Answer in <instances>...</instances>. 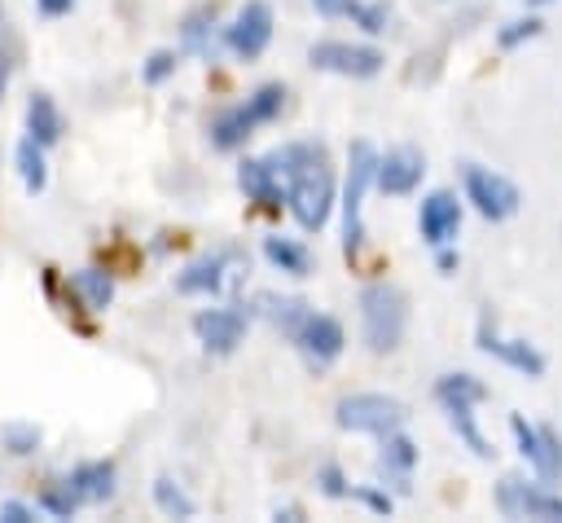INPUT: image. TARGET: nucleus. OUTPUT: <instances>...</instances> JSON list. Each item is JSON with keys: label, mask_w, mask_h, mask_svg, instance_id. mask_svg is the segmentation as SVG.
Here are the masks:
<instances>
[{"label": "nucleus", "mask_w": 562, "mask_h": 523, "mask_svg": "<svg viewBox=\"0 0 562 523\" xmlns=\"http://www.w3.org/2000/svg\"><path fill=\"white\" fill-rule=\"evenodd\" d=\"M70 294L88 312H105L114 303V272L110 268H79V272H70Z\"/></svg>", "instance_id": "21"}, {"label": "nucleus", "mask_w": 562, "mask_h": 523, "mask_svg": "<svg viewBox=\"0 0 562 523\" xmlns=\"http://www.w3.org/2000/svg\"><path fill=\"white\" fill-rule=\"evenodd\" d=\"M237 185H241L246 202H255L263 215H281L285 189H281V171L272 167V158H241L237 163Z\"/></svg>", "instance_id": "16"}, {"label": "nucleus", "mask_w": 562, "mask_h": 523, "mask_svg": "<svg viewBox=\"0 0 562 523\" xmlns=\"http://www.w3.org/2000/svg\"><path fill=\"white\" fill-rule=\"evenodd\" d=\"M461 185H465V202L483 220H492V224L509 220L518 211V202H522V193H518V185L509 176H501L492 167H479V163H465L461 167Z\"/></svg>", "instance_id": "6"}, {"label": "nucleus", "mask_w": 562, "mask_h": 523, "mask_svg": "<svg viewBox=\"0 0 562 523\" xmlns=\"http://www.w3.org/2000/svg\"><path fill=\"white\" fill-rule=\"evenodd\" d=\"M351 501H360L364 510H373V514H391L395 510V497L386 492V483H360V488H351Z\"/></svg>", "instance_id": "33"}, {"label": "nucleus", "mask_w": 562, "mask_h": 523, "mask_svg": "<svg viewBox=\"0 0 562 523\" xmlns=\"http://www.w3.org/2000/svg\"><path fill=\"white\" fill-rule=\"evenodd\" d=\"M255 312H259L277 334L294 338L299 325H303V316H307L312 308H307V299H299V294H272V290H263V294H255Z\"/></svg>", "instance_id": "19"}, {"label": "nucleus", "mask_w": 562, "mask_h": 523, "mask_svg": "<svg viewBox=\"0 0 562 523\" xmlns=\"http://www.w3.org/2000/svg\"><path fill=\"white\" fill-rule=\"evenodd\" d=\"M220 40H224V48H228L233 57L255 62V57L272 44V4H268V0H246V4L237 9V18L220 31Z\"/></svg>", "instance_id": "9"}, {"label": "nucleus", "mask_w": 562, "mask_h": 523, "mask_svg": "<svg viewBox=\"0 0 562 523\" xmlns=\"http://www.w3.org/2000/svg\"><path fill=\"white\" fill-rule=\"evenodd\" d=\"M540 26H544V22H540L536 13H527V18H514V22H505V26L496 31V44L509 53V48H518V44L536 40V35H540Z\"/></svg>", "instance_id": "32"}, {"label": "nucleus", "mask_w": 562, "mask_h": 523, "mask_svg": "<svg viewBox=\"0 0 562 523\" xmlns=\"http://www.w3.org/2000/svg\"><path fill=\"white\" fill-rule=\"evenodd\" d=\"M277 519H285V523H303V510H299V505H277Z\"/></svg>", "instance_id": "40"}, {"label": "nucleus", "mask_w": 562, "mask_h": 523, "mask_svg": "<svg viewBox=\"0 0 562 523\" xmlns=\"http://www.w3.org/2000/svg\"><path fill=\"white\" fill-rule=\"evenodd\" d=\"M70 488H75L83 501H110V497H114V461H110V457L79 461V466L70 470Z\"/></svg>", "instance_id": "23"}, {"label": "nucleus", "mask_w": 562, "mask_h": 523, "mask_svg": "<svg viewBox=\"0 0 562 523\" xmlns=\"http://www.w3.org/2000/svg\"><path fill=\"white\" fill-rule=\"evenodd\" d=\"M312 9H316L321 18H342V13H347V0H312Z\"/></svg>", "instance_id": "38"}, {"label": "nucleus", "mask_w": 562, "mask_h": 523, "mask_svg": "<svg viewBox=\"0 0 562 523\" xmlns=\"http://www.w3.org/2000/svg\"><path fill=\"white\" fill-rule=\"evenodd\" d=\"M281 110H285V84H259L246 101H237V105H228L211 119V127H206L211 149H220V154L241 149L255 136V127L281 119Z\"/></svg>", "instance_id": "2"}, {"label": "nucleus", "mask_w": 562, "mask_h": 523, "mask_svg": "<svg viewBox=\"0 0 562 523\" xmlns=\"http://www.w3.org/2000/svg\"><path fill=\"white\" fill-rule=\"evenodd\" d=\"M373 171H378V149L369 141H351L347 149V180H342V255L356 259L360 246H364V220H360V207H364V193L373 185Z\"/></svg>", "instance_id": "4"}, {"label": "nucleus", "mask_w": 562, "mask_h": 523, "mask_svg": "<svg viewBox=\"0 0 562 523\" xmlns=\"http://www.w3.org/2000/svg\"><path fill=\"white\" fill-rule=\"evenodd\" d=\"M40 444H44V431H40L35 422H4V426H0V448L13 453V457L40 453Z\"/></svg>", "instance_id": "29"}, {"label": "nucleus", "mask_w": 562, "mask_h": 523, "mask_svg": "<svg viewBox=\"0 0 562 523\" xmlns=\"http://www.w3.org/2000/svg\"><path fill=\"white\" fill-rule=\"evenodd\" d=\"M40 4V13L44 18H61V13H70L75 9V0H35Z\"/></svg>", "instance_id": "39"}, {"label": "nucleus", "mask_w": 562, "mask_h": 523, "mask_svg": "<svg viewBox=\"0 0 562 523\" xmlns=\"http://www.w3.org/2000/svg\"><path fill=\"white\" fill-rule=\"evenodd\" d=\"M246 325H250V312L241 308H202L193 316V334L211 356H233L246 338Z\"/></svg>", "instance_id": "13"}, {"label": "nucleus", "mask_w": 562, "mask_h": 523, "mask_svg": "<svg viewBox=\"0 0 562 523\" xmlns=\"http://www.w3.org/2000/svg\"><path fill=\"white\" fill-rule=\"evenodd\" d=\"M4 88H9V62L0 57V97H4Z\"/></svg>", "instance_id": "41"}, {"label": "nucleus", "mask_w": 562, "mask_h": 523, "mask_svg": "<svg viewBox=\"0 0 562 523\" xmlns=\"http://www.w3.org/2000/svg\"><path fill=\"white\" fill-rule=\"evenodd\" d=\"M408 330V294L395 286V281H369L360 290V334H364V347L386 356L400 347Z\"/></svg>", "instance_id": "3"}, {"label": "nucleus", "mask_w": 562, "mask_h": 523, "mask_svg": "<svg viewBox=\"0 0 562 523\" xmlns=\"http://www.w3.org/2000/svg\"><path fill=\"white\" fill-rule=\"evenodd\" d=\"M154 505H158L167 519H193V514H198L193 497H189L171 475H158V479H154Z\"/></svg>", "instance_id": "28"}, {"label": "nucleus", "mask_w": 562, "mask_h": 523, "mask_svg": "<svg viewBox=\"0 0 562 523\" xmlns=\"http://www.w3.org/2000/svg\"><path fill=\"white\" fill-rule=\"evenodd\" d=\"M408 418L404 400L386 396V391H356V396H342L334 404V422L342 431H356V435H386V431H400Z\"/></svg>", "instance_id": "5"}, {"label": "nucleus", "mask_w": 562, "mask_h": 523, "mask_svg": "<svg viewBox=\"0 0 562 523\" xmlns=\"http://www.w3.org/2000/svg\"><path fill=\"white\" fill-rule=\"evenodd\" d=\"M307 62L325 75H342V79H373L386 66V53L373 44H347V40H316L307 48Z\"/></svg>", "instance_id": "8"}, {"label": "nucleus", "mask_w": 562, "mask_h": 523, "mask_svg": "<svg viewBox=\"0 0 562 523\" xmlns=\"http://www.w3.org/2000/svg\"><path fill=\"white\" fill-rule=\"evenodd\" d=\"M263 259H268L272 268H281L285 277H307V272H312V251H307L299 237H285V233L263 237Z\"/></svg>", "instance_id": "22"}, {"label": "nucleus", "mask_w": 562, "mask_h": 523, "mask_svg": "<svg viewBox=\"0 0 562 523\" xmlns=\"http://www.w3.org/2000/svg\"><path fill=\"white\" fill-rule=\"evenodd\" d=\"M509 431H514V444H518L522 461H527L544 483L562 479V439H558L553 426H531L522 413H514V418H509Z\"/></svg>", "instance_id": "10"}, {"label": "nucleus", "mask_w": 562, "mask_h": 523, "mask_svg": "<svg viewBox=\"0 0 562 523\" xmlns=\"http://www.w3.org/2000/svg\"><path fill=\"white\" fill-rule=\"evenodd\" d=\"M461 229V202L452 189H430L417 207V233L426 246H448Z\"/></svg>", "instance_id": "15"}, {"label": "nucleus", "mask_w": 562, "mask_h": 523, "mask_svg": "<svg viewBox=\"0 0 562 523\" xmlns=\"http://www.w3.org/2000/svg\"><path fill=\"white\" fill-rule=\"evenodd\" d=\"M496 510L505 519H536V523H562V497L540 479V483H527V479H514L505 475L496 483Z\"/></svg>", "instance_id": "7"}, {"label": "nucleus", "mask_w": 562, "mask_h": 523, "mask_svg": "<svg viewBox=\"0 0 562 523\" xmlns=\"http://www.w3.org/2000/svg\"><path fill=\"white\" fill-rule=\"evenodd\" d=\"M290 343L303 352V360H307L312 369H325V365H334V360L342 356L347 334H342V321H338V316H329V312H307L303 325H299V334H294Z\"/></svg>", "instance_id": "11"}, {"label": "nucleus", "mask_w": 562, "mask_h": 523, "mask_svg": "<svg viewBox=\"0 0 562 523\" xmlns=\"http://www.w3.org/2000/svg\"><path fill=\"white\" fill-rule=\"evenodd\" d=\"M61 132H66V119H61L57 101L48 92H31V101H26V136L48 149V145L61 141Z\"/></svg>", "instance_id": "20"}, {"label": "nucleus", "mask_w": 562, "mask_h": 523, "mask_svg": "<svg viewBox=\"0 0 562 523\" xmlns=\"http://www.w3.org/2000/svg\"><path fill=\"white\" fill-rule=\"evenodd\" d=\"M268 158L285 180V211L303 233H321L334 215V167L325 141H285Z\"/></svg>", "instance_id": "1"}, {"label": "nucleus", "mask_w": 562, "mask_h": 523, "mask_svg": "<svg viewBox=\"0 0 562 523\" xmlns=\"http://www.w3.org/2000/svg\"><path fill=\"white\" fill-rule=\"evenodd\" d=\"M457 264H461V255L452 251V242L448 246H435V268L439 272H457Z\"/></svg>", "instance_id": "37"}, {"label": "nucleus", "mask_w": 562, "mask_h": 523, "mask_svg": "<svg viewBox=\"0 0 562 523\" xmlns=\"http://www.w3.org/2000/svg\"><path fill=\"white\" fill-rule=\"evenodd\" d=\"M426 176V158L422 149L413 145H391L386 154H378V171H373V185L386 193V198H408Z\"/></svg>", "instance_id": "14"}, {"label": "nucleus", "mask_w": 562, "mask_h": 523, "mask_svg": "<svg viewBox=\"0 0 562 523\" xmlns=\"http://www.w3.org/2000/svg\"><path fill=\"white\" fill-rule=\"evenodd\" d=\"M176 75V53L171 48H154L149 57H145V66H140V79L145 84H162V79H171Z\"/></svg>", "instance_id": "35"}, {"label": "nucleus", "mask_w": 562, "mask_h": 523, "mask_svg": "<svg viewBox=\"0 0 562 523\" xmlns=\"http://www.w3.org/2000/svg\"><path fill=\"white\" fill-rule=\"evenodd\" d=\"M413 466H417V444L404 431H386L378 444V479L391 483L395 492H413Z\"/></svg>", "instance_id": "17"}, {"label": "nucleus", "mask_w": 562, "mask_h": 523, "mask_svg": "<svg viewBox=\"0 0 562 523\" xmlns=\"http://www.w3.org/2000/svg\"><path fill=\"white\" fill-rule=\"evenodd\" d=\"M435 400L439 404H483L487 382L474 378V374H439L435 378Z\"/></svg>", "instance_id": "24"}, {"label": "nucleus", "mask_w": 562, "mask_h": 523, "mask_svg": "<svg viewBox=\"0 0 562 523\" xmlns=\"http://www.w3.org/2000/svg\"><path fill=\"white\" fill-rule=\"evenodd\" d=\"M237 259V251H211V255H198L193 264H184L176 272V290L180 294H220L224 281H228V264Z\"/></svg>", "instance_id": "18"}, {"label": "nucleus", "mask_w": 562, "mask_h": 523, "mask_svg": "<svg viewBox=\"0 0 562 523\" xmlns=\"http://www.w3.org/2000/svg\"><path fill=\"white\" fill-rule=\"evenodd\" d=\"M0 519H4V523H35V510H31L26 501H4V505H0Z\"/></svg>", "instance_id": "36"}, {"label": "nucleus", "mask_w": 562, "mask_h": 523, "mask_svg": "<svg viewBox=\"0 0 562 523\" xmlns=\"http://www.w3.org/2000/svg\"><path fill=\"white\" fill-rule=\"evenodd\" d=\"M474 343H479L483 356H492V360H501V365H509V369H518V374H527V378H540V374H544V356H540L527 338H505V334L496 330L492 312L479 316Z\"/></svg>", "instance_id": "12"}, {"label": "nucleus", "mask_w": 562, "mask_h": 523, "mask_svg": "<svg viewBox=\"0 0 562 523\" xmlns=\"http://www.w3.org/2000/svg\"><path fill=\"white\" fill-rule=\"evenodd\" d=\"M13 167H18V180H22V189H26V193H44V185H48L44 145H35L31 136H26V141H18V149H13Z\"/></svg>", "instance_id": "26"}, {"label": "nucleus", "mask_w": 562, "mask_h": 523, "mask_svg": "<svg viewBox=\"0 0 562 523\" xmlns=\"http://www.w3.org/2000/svg\"><path fill=\"white\" fill-rule=\"evenodd\" d=\"M211 26H215V4L193 9V13L180 22V40H184V48L198 53V57H211Z\"/></svg>", "instance_id": "27"}, {"label": "nucleus", "mask_w": 562, "mask_h": 523, "mask_svg": "<svg viewBox=\"0 0 562 523\" xmlns=\"http://www.w3.org/2000/svg\"><path fill=\"white\" fill-rule=\"evenodd\" d=\"M316 488H321L329 501H347V497H351V483H347L342 466H334V461H325V466L316 470Z\"/></svg>", "instance_id": "34"}, {"label": "nucleus", "mask_w": 562, "mask_h": 523, "mask_svg": "<svg viewBox=\"0 0 562 523\" xmlns=\"http://www.w3.org/2000/svg\"><path fill=\"white\" fill-rule=\"evenodd\" d=\"M443 413H448V422H452V431H457V439L474 453V457H496V448H492V439L479 431V422H474V404H443Z\"/></svg>", "instance_id": "25"}, {"label": "nucleus", "mask_w": 562, "mask_h": 523, "mask_svg": "<svg viewBox=\"0 0 562 523\" xmlns=\"http://www.w3.org/2000/svg\"><path fill=\"white\" fill-rule=\"evenodd\" d=\"M364 35H382L391 26V4L386 0H347V13Z\"/></svg>", "instance_id": "30"}, {"label": "nucleus", "mask_w": 562, "mask_h": 523, "mask_svg": "<svg viewBox=\"0 0 562 523\" xmlns=\"http://www.w3.org/2000/svg\"><path fill=\"white\" fill-rule=\"evenodd\" d=\"M79 505H83V497L70 488V479H53L40 488V510H48L53 519H70Z\"/></svg>", "instance_id": "31"}, {"label": "nucleus", "mask_w": 562, "mask_h": 523, "mask_svg": "<svg viewBox=\"0 0 562 523\" xmlns=\"http://www.w3.org/2000/svg\"><path fill=\"white\" fill-rule=\"evenodd\" d=\"M527 4H549V0H527Z\"/></svg>", "instance_id": "42"}]
</instances>
